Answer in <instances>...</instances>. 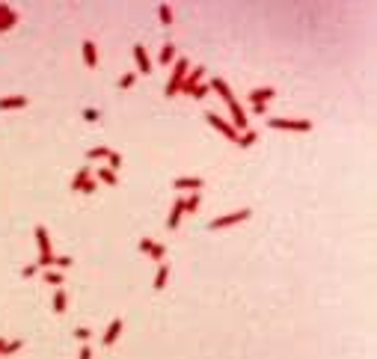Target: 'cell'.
<instances>
[{
	"instance_id": "obj_1",
	"label": "cell",
	"mask_w": 377,
	"mask_h": 359,
	"mask_svg": "<svg viewBox=\"0 0 377 359\" xmlns=\"http://www.w3.org/2000/svg\"><path fill=\"white\" fill-rule=\"evenodd\" d=\"M250 217H253V211H250V208H240V211H232V214H223V217H214V220L208 223V229H211V232L229 229V226H238V223L250 220Z\"/></svg>"
},
{
	"instance_id": "obj_2",
	"label": "cell",
	"mask_w": 377,
	"mask_h": 359,
	"mask_svg": "<svg viewBox=\"0 0 377 359\" xmlns=\"http://www.w3.org/2000/svg\"><path fill=\"white\" fill-rule=\"evenodd\" d=\"M267 128H274V131H297V134H306L312 131V119H267Z\"/></svg>"
},
{
	"instance_id": "obj_3",
	"label": "cell",
	"mask_w": 377,
	"mask_h": 359,
	"mask_svg": "<svg viewBox=\"0 0 377 359\" xmlns=\"http://www.w3.org/2000/svg\"><path fill=\"white\" fill-rule=\"evenodd\" d=\"M187 71H190V63H187V60H184V57L172 63V74H170V84H167V89H164V92H167L170 98H172V95H178V86H181V80L187 77Z\"/></svg>"
},
{
	"instance_id": "obj_4",
	"label": "cell",
	"mask_w": 377,
	"mask_h": 359,
	"mask_svg": "<svg viewBox=\"0 0 377 359\" xmlns=\"http://www.w3.org/2000/svg\"><path fill=\"white\" fill-rule=\"evenodd\" d=\"M205 122L214 128V131H220L226 140H238V131L232 128V122H226L223 116H217V113H205Z\"/></svg>"
},
{
	"instance_id": "obj_5",
	"label": "cell",
	"mask_w": 377,
	"mask_h": 359,
	"mask_svg": "<svg viewBox=\"0 0 377 359\" xmlns=\"http://www.w3.org/2000/svg\"><path fill=\"white\" fill-rule=\"evenodd\" d=\"M172 187H175V190H190V193H199V190L205 187V181H202L199 175H181V178H175V181H172Z\"/></svg>"
},
{
	"instance_id": "obj_6",
	"label": "cell",
	"mask_w": 377,
	"mask_h": 359,
	"mask_svg": "<svg viewBox=\"0 0 377 359\" xmlns=\"http://www.w3.org/2000/svg\"><path fill=\"white\" fill-rule=\"evenodd\" d=\"M181 217H184V196H178V199L172 202L170 217H167V229H170V232H175V229L181 226Z\"/></svg>"
},
{
	"instance_id": "obj_7",
	"label": "cell",
	"mask_w": 377,
	"mask_h": 359,
	"mask_svg": "<svg viewBox=\"0 0 377 359\" xmlns=\"http://www.w3.org/2000/svg\"><path fill=\"white\" fill-rule=\"evenodd\" d=\"M202 77H205V66H196L193 71H187V77L181 80V86H178V92H184V95H190V89L193 86L202 84Z\"/></svg>"
},
{
	"instance_id": "obj_8",
	"label": "cell",
	"mask_w": 377,
	"mask_h": 359,
	"mask_svg": "<svg viewBox=\"0 0 377 359\" xmlns=\"http://www.w3.org/2000/svg\"><path fill=\"white\" fill-rule=\"evenodd\" d=\"M15 24H18V12L9 6V3H0V33L12 30Z\"/></svg>"
},
{
	"instance_id": "obj_9",
	"label": "cell",
	"mask_w": 377,
	"mask_h": 359,
	"mask_svg": "<svg viewBox=\"0 0 377 359\" xmlns=\"http://www.w3.org/2000/svg\"><path fill=\"white\" fill-rule=\"evenodd\" d=\"M134 63H137V71L140 74H152V60L143 45H134Z\"/></svg>"
},
{
	"instance_id": "obj_10",
	"label": "cell",
	"mask_w": 377,
	"mask_h": 359,
	"mask_svg": "<svg viewBox=\"0 0 377 359\" xmlns=\"http://www.w3.org/2000/svg\"><path fill=\"white\" fill-rule=\"evenodd\" d=\"M208 89H214V92H217V95H220V98H223L226 104H232V101H235V92L229 89V84H226L223 77H214V80L208 84Z\"/></svg>"
},
{
	"instance_id": "obj_11",
	"label": "cell",
	"mask_w": 377,
	"mask_h": 359,
	"mask_svg": "<svg viewBox=\"0 0 377 359\" xmlns=\"http://www.w3.org/2000/svg\"><path fill=\"white\" fill-rule=\"evenodd\" d=\"M122 318H113V321H110V326H107V333H104V339H101V344L104 347H110V344H116V339H119L122 336Z\"/></svg>"
},
{
	"instance_id": "obj_12",
	"label": "cell",
	"mask_w": 377,
	"mask_h": 359,
	"mask_svg": "<svg viewBox=\"0 0 377 359\" xmlns=\"http://www.w3.org/2000/svg\"><path fill=\"white\" fill-rule=\"evenodd\" d=\"M274 95H276L274 86H258V89H253V92H250L247 98H250L253 104H267L271 98H274Z\"/></svg>"
},
{
	"instance_id": "obj_13",
	"label": "cell",
	"mask_w": 377,
	"mask_h": 359,
	"mask_svg": "<svg viewBox=\"0 0 377 359\" xmlns=\"http://www.w3.org/2000/svg\"><path fill=\"white\" fill-rule=\"evenodd\" d=\"M36 243H39V256H48L51 253V235L45 226H36Z\"/></svg>"
},
{
	"instance_id": "obj_14",
	"label": "cell",
	"mask_w": 377,
	"mask_h": 359,
	"mask_svg": "<svg viewBox=\"0 0 377 359\" xmlns=\"http://www.w3.org/2000/svg\"><path fill=\"white\" fill-rule=\"evenodd\" d=\"M80 48H84V63L89 66V69H95V66H98V48H95V42L86 39Z\"/></svg>"
},
{
	"instance_id": "obj_15",
	"label": "cell",
	"mask_w": 377,
	"mask_h": 359,
	"mask_svg": "<svg viewBox=\"0 0 377 359\" xmlns=\"http://www.w3.org/2000/svg\"><path fill=\"white\" fill-rule=\"evenodd\" d=\"M27 107V95H6L0 98V110H21Z\"/></svg>"
},
{
	"instance_id": "obj_16",
	"label": "cell",
	"mask_w": 377,
	"mask_h": 359,
	"mask_svg": "<svg viewBox=\"0 0 377 359\" xmlns=\"http://www.w3.org/2000/svg\"><path fill=\"white\" fill-rule=\"evenodd\" d=\"M92 178V167H80V170L74 172V178H71V190H80Z\"/></svg>"
},
{
	"instance_id": "obj_17",
	"label": "cell",
	"mask_w": 377,
	"mask_h": 359,
	"mask_svg": "<svg viewBox=\"0 0 377 359\" xmlns=\"http://www.w3.org/2000/svg\"><path fill=\"white\" fill-rule=\"evenodd\" d=\"M175 60H178V57H175V45L167 42V45L160 48V53H157V63H160V66H170V63H175Z\"/></svg>"
},
{
	"instance_id": "obj_18",
	"label": "cell",
	"mask_w": 377,
	"mask_h": 359,
	"mask_svg": "<svg viewBox=\"0 0 377 359\" xmlns=\"http://www.w3.org/2000/svg\"><path fill=\"white\" fill-rule=\"evenodd\" d=\"M66 306H69V294H66V291H53V312L63 315Z\"/></svg>"
},
{
	"instance_id": "obj_19",
	"label": "cell",
	"mask_w": 377,
	"mask_h": 359,
	"mask_svg": "<svg viewBox=\"0 0 377 359\" xmlns=\"http://www.w3.org/2000/svg\"><path fill=\"white\" fill-rule=\"evenodd\" d=\"M167 279H170V264L160 261V264H157V276H154V288L160 291L164 285H167Z\"/></svg>"
},
{
	"instance_id": "obj_20",
	"label": "cell",
	"mask_w": 377,
	"mask_h": 359,
	"mask_svg": "<svg viewBox=\"0 0 377 359\" xmlns=\"http://www.w3.org/2000/svg\"><path fill=\"white\" fill-rule=\"evenodd\" d=\"M256 140H258V134H256V131H250V128H247L244 134H238V140H235V143H238L240 149H250V146H256Z\"/></svg>"
},
{
	"instance_id": "obj_21",
	"label": "cell",
	"mask_w": 377,
	"mask_h": 359,
	"mask_svg": "<svg viewBox=\"0 0 377 359\" xmlns=\"http://www.w3.org/2000/svg\"><path fill=\"white\" fill-rule=\"evenodd\" d=\"M199 205H202V196L199 193H190L187 199H184V214H196Z\"/></svg>"
},
{
	"instance_id": "obj_22",
	"label": "cell",
	"mask_w": 377,
	"mask_h": 359,
	"mask_svg": "<svg viewBox=\"0 0 377 359\" xmlns=\"http://www.w3.org/2000/svg\"><path fill=\"white\" fill-rule=\"evenodd\" d=\"M110 152H113V149H107V146H95V149L86 152V160H107V154Z\"/></svg>"
},
{
	"instance_id": "obj_23",
	"label": "cell",
	"mask_w": 377,
	"mask_h": 359,
	"mask_svg": "<svg viewBox=\"0 0 377 359\" xmlns=\"http://www.w3.org/2000/svg\"><path fill=\"white\" fill-rule=\"evenodd\" d=\"M98 181H104V184H110V187H113V184L119 181V175H116L113 170H107V167H98Z\"/></svg>"
},
{
	"instance_id": "obj_24",
	"label": "cell",
	"mask_w": 377,
	"mask_h": 359,
	"mask_svg": "<svg viewBox=\"0 0 377 359\" xmlns=\"http://www.w3.org/2000/svg\"><path fill=\"white\" fill-rule=\"evenodd\" d=\"M157 18H160V24H164V27H170V24H172V9H170V3H160V6H157Z\"/></svg>"
},
{
	"instance_id": "obj_25",
	"label": "cell",
	"mask_w": 377,
	"mask_h": 359,
	"mask_svg": "<svg viewBox=\"0 0 377 359\" xmlns=\"http://www.w3.org/2000/svg\"><path fill=\"white\" fill-rule=\"evenodd\" d=\"M107 170H113V172L122 170V154L119 152H110V154H107Z\"/></svg>"
},
{
	"instance_id": "obj_26",
	"label": "cell",
	"mask_w": 377,
	"mask_h": 359,
	"mask_svg": "<svg viewBox=\"0 0 377 359\" xmlns=\"http://www.w3.org/2000/svg\"><path fill=\"white\" fill-rule=\"evenodd\" d=\"M134 84H137V74H134V71H128V74L119 77V89H131Z\"/></svg>"
},
{
	"instance_id": "obj_27",
	"label": "cell",
	"mask_w": 377,
	"mask_h": 359,
	"mask_svg": "<svg viewBox=\"0 0 377 359\" xmlns=\"http://www.w3.org/2000/svg\"><path fill=\"white\" fill-rule=\"evenodd\" d=\"M45 282L48 285H63V273L60 270H45Z\"/></svg>"
},
{
	"instance_id": "obj_28",
	"label": "cell",
	"mask_w": 377,
	"mask_h": 359,
	"mask_svg": "<svg viewBox=\"0 0 377 359\" xmlns=\"http://www.w3.org/2000/svg\"><path fill=\"white\" fill-rule=\"evenodd\" d=\"M205 95H208V84H199V86L190 89V98H196V101H202Z\"/></svg>"
},
{
	"instance_id": "obj_29",
	"label": "cell",
	"mask_w": 377,
	"mask_h": 359,
	"mask_svg": "<svg viewBox=\"0 0 377 359\" xmlns=\"http://www.w3.org/2000/svg\"><path fill=\"white\" fill-rule=\"evenodd\" d=\"M21 347H24V342H21V339H12V342L6 344V350H3V356H12V353H18Z\"/></svg>"
},
{
	"instance_id": "obj_30",
	"label": "cell",
	"mask_w": 377,
	"mask_h": 359,
	"mask_svg": "<svg viewBox=\"0 0 377 359\" xmlns=\"http://www.w3.org/2000/svg\"><path fill=\"white\" fill-rule=\"evenodd\" d=\"M53 261H57V256H53V253H48V256H39V261H36V264H39V267H45V270H51Z\"/></svg>"
},
{
	"instance_id": "obj_31",
	"label": "cell",
	"mask_w": 377,
	"mask_h": 359,
	"mask_svg": "<svg viewBox=\"0 0 377 359\" xmlns=\"http://www.w3.org/2000/svg\"><path fill=\"white\" fill-rule=\"evenodd\" d=\"M149 256H152L154 261H164V256H167V246H164V243H154V246H152V253H149Z\"/></svg>"
},
{
	"instance_id": "obj_32",
	"label": "cell",
	"mask_w": 377,
	"mask_h": 359,
	"mask_svg": "<svg viewBox=\"0 0 377 359\" xmlns=\"http://www.w3.org/2000/svg\"><path fill=\"white\" fill-rule=\"evenodd\" d=\"M89 336H92L89 326H77V329H74V339H80V342H89Z\"/></svg>"
},
{
	"instance_id": "obj_33",
	"label": "cell",
	"mask_w": 377,
	"mask_h": 359,
	"mask_svg": "<svg viewBox=\"0 0 377 359\" xmlns=\"http://www.w3.org/2000/svg\"><path fill=\"white\" fill-rule=\"evenodd\" d=\"M71 264H74V258H69V256H57V261H53V267H63V270L71 267Z\"/></svg>"
},
{
	"instance_id": "obj_34",
	"label": "cell",
	"mask_w": 377,
	"mask_h": 359,
	"mask_svg": "<svg viewBox=\"0 0 377 359\" xmlns=\"http://www.w3.org/2000/svg\"><path fill=\"white\" fill-rule=\"evenodd\" d=\"M152 246H154L152 238H143V240H140V253H146V256H149V253H152Z\"/></svg>"
},
{
	"instance_id": "obj_35",
	"label": "cell",
	"mask_w": 377,
	"mask_h": 359,
	"mask_svg": "<svg viewBox=\"0 0 377 359\" xmlns=\"http://www.w3.org/2000/svg\"><path fill=\"white\" fill-rule=\"evenodd\" d=\"M95 190H98V181H95V178H89L84 187H80V193H95Z\"/></svg>"
},
{
	"instance_id": "obj_36",
	"label": "cell",
	"mask_w": 377,
	"mask_h": 359,
	"mask_svg": "<svg viewBox=\"0 0 377 359\" xmlns=\"http://www.w3.org/2000/svg\"><path fill=\"white\" fill-rule=\"evenodd\" d=\"M36 273H39V264H27V267L21 270V276H24V279H30V276H36Z\"/></svg>"
},
{
	"instance_id": "obj_37",
	"label": "cell",
	"mask_w": 377,
	"mask_h": 359,
	"mask_svg": "<svg viewBox=\"0 0 377 359\" xmlns=\"http://www.w3.org/2000/svg\"><path fill=\"white\" fill-rule=\"evenodd\" d=\"M84 119H86V122H98V110L86 107V110H84Z\"/></svg>"
},
{
	"instance_id": "obj_38",
	"label": "cell",
	"mask_w": 377,
	"mask_h": 359,
	"mask_svg": "<svg viewBox=\"0 0 377 359\" xmlns=\"http://www.w3.org/2000/svg\"><path fill=\"white\" fill-rule=\"evenodd\" d=\"M77 359H92V347L84 344V347H80V353H77Z\"/></svg>"
},
{
	"instance_id": "obj_39",
	"label": "cell",
	"mask_w": 377,
	"mask_h": 359,
	"mask_svg": "<svg viewBox=\"0 0 377 359\" xmlns=\"http://www.w3.org/2000/svg\"><path fill=\"white\" fill-rule=\"evenodd\" d=\"M253 113H256V116H264V113H267V104H253Z\"/></svg>"
},
{
	"instance_id": "obj_40",
	"label": "cell",
	"mask_w": 377,
	"mask_h": 359,
	"mask_svg": "<svg viewBox=\"0 0 377 359\" xmlns=\"http://www.w3.org/2000/svg\"><path fill=\"white\" fill-rule=\"evenodd\" d=\"M6 344H9V342H6V339H0V353H3V350H6Z\"/></svg>"
}]
</instances>
